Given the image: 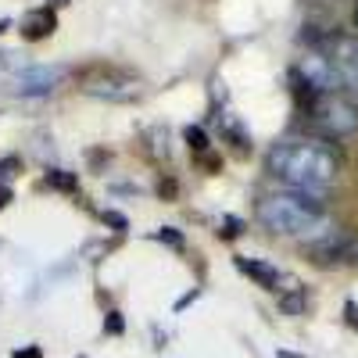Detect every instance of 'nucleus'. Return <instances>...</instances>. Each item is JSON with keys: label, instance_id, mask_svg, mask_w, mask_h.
Wrapping results in <instances>:
<instances>
[{"label": "nucleus", "instance_id": "obj_5", "mask_svg": "<svg viewBox=\"0 0 358 358\" xmlns=\"http://www.w3.org/2000/svg\"><path fill=\"white\" fill-rule=\"evenodd\" d=\"M83 90L90 97H101V101H111V104H129L140 97V83L126 72H118V69H108L101 76H90L83 83Z\"/></svg>", "mask_w": 358, "mask_h": 358}, {"label": "nucleus", "instance_id": "obj_8", "mask_svg": "<svg viewBox=\"0 0 358 358\" xmlns=\"http://www.w3.org/2000/svg\"><path fill=\"white\" fill-rule=\"evenodd\" d=\"M54 29H57V15H54L50 8H36V11H29V15L22 18L18 33H22V40H29V43H40V40L54 36Z\"/></svg>", "mask_w": 358, "mask_h": 358}, {"label": "nucleus", "instance_id": "obj_12", "mask_svg": "<svg viewBox=\"0 0 358 358\" xmlns=\"http://www.w3.org/2000/svg\"><path fill=\"white\" fill-rule=\"evenodd\" d=\"M241 233H244V222L236 219V215H226L219 222V236H226V241H233V236H241Z\"/></svg>", "mask_w": 358, "mask_h": 358}, {"label": "nucleus", "instance_id": "obj_10", "mask_svg": "<svg viewBox=\"0 0 358 358\" xmlns=\"http://www.w3.org/2000/svg\"><path fill=\"white\" fill-rule=\"evenodd\" d=\"M43 183L50 190H62V194H79V176L76 172H65V169H50L43 176Z\"/></svg>", "mask_w": 358, "mask_h": 358}, {"label": "nucleus", "instance_id": "obj_13", "mask_svg": "<svg viewBox=\"0 0 358 358\" xmlns=\"http://www.w3.org/2000/svg\"><path fill=\"white\" fill-rule=\"evenodd\" d=\"M155 241H162V244H172V248H183V236H179L172 226H165V229H158L155 233Z\"/></svg>", "mask_w": 358, "mask_h": 358}, {"label": "nucleus", "instance_id": "obj_2", "mask_svg": "<svg viewBox=\"0 0 358 358\" xmlns=\"http://www.w3.org/2000/svg\"><path fill=\"white\" fill-rule=\"evenodd\" d=\"M326 204L315 194H268L258 201V222L276 236H312L326 226Z\"/></svg>", "mask_w": 358, "mask_h": 358}, {"label": "nucleus", "instance_id": "obj_4", "mask_svg": "<svg viewBox=\"0 0 358 358\" xmlns=\"http://www.w3.org/2000/svg\"><path fill=\"white\" fill-rule=\"evenodd\" d=\"M65 76H69L65 65H22L11 72L8 83H11V94L18 97H47L65 83Z\"/></svg>", "mask_w": 358, "mask_h": 358}, {"label": "nucleus", "instance_id": "obj_15", "mask_svg": "<svg viewBox=\"0 0 358 358\" xmlns=\"http://www.w3.org/2000/svg\"><path fill=\"white\" fill-rule=\"evenodd\" d=\"M344 315H348V322L358 330V305H355V301H348V305H344Z\"/></svg>", "mask_w": 358, "mask_h": 358}, {"label": "nucleus", "instance_id": "obj_21", "mask_svg": "<svg viewBox=\"0 0 358 358\" xmlns=\"http://www.w3.org/2000/svg\"><path fill=\"white\" fill-rule=\"evenodd\" d=\"M62 4H65V0H62Z\"/></svg>", "mask_w": 358, "mask_h": 358}, {"label": "nucleus", "instance_id": "obj_3", "mask_svg": "<svg viewBox=\"0 0 358 358\" xmlns=\"http://www.w3.org/2000/svg\"><path fill=\"white\" fill-rule=\"evenodd\" d=\"M305 115L312 118V126L330 140H344V136L358 133V104L348 101L344 94H319L305 108Z\"/></svg>", "mask_w": 358, "mask_h": 358}, {"label": "nucleus", "instance_id": "obj_14", "mask_svg": "<svg viewBox=\"0 0 358 358\" xmlns=\"http://www.w3.org/2000/svg\"><path fill=\"white\" fill-rule=\"evenodd\" d=\"M15 169H18V158H4V162H0V183H8V179L15 176Z\"/></svg>", "mask_w": 358, "mask_h": 358}, {"label": "nucleus", "instance_id": "obj_19", "mask_svg": "<svg viewBox=\"0 0 358 358\" xmlns=\"http://www.w3.org/2000/svg\"><path fill=\"white\" fill-rule=\"evenodd\" d=\"M15 358H40V351H36V348H33V351H25V355H22V351H18V355H15Z\"/></svg>", "mask_w": 358, "mask_h": 358}, {"label": "nucleus", "instance_id": "obj_1", "mask_svg": "<svg viewBox=\"0 0 358 358\" xmlns=\"http://www.w3.org/2000/svg\"><path fill=\"white\" fill-rule=\"evenodd\" d=\"M265 169L276 179H283L287 187L319 197L322 190H330L337 183L341 151L319 136H287V140H276L268 147Z\"/></svg>", "mask_w": 358, "mask_h": 358}, {"label": "nucleus", "instance_id": "obj_18", "mask_svg": "<svg viewBox=\"0 0 358 358\" xmlns=\"http://www.w3.org/2000/svg\"><path fill=\"white\" fill-rule=\"evenodd\" d=\"M8 201H11V190H8V187H0V208H4Z\"/></svg>", "mask_w": 358, "mask_h": 358}, {"label": "nucleus", "instance_id": "obj_7", "mask_svg": "<svg viewBox=\"0 0 358 358\" xmlns=\"http://www.w3.org/2000/svg\"><path fill=\"white\" fill-rule=\"evenodd\" d=\"M233 262H236V268H241L244 276H251L258 287H265V290H280L283 273H280L276 265H268V262H262V258H248V255H236Z\"/></svg>", "mask_w": 358, "mask_h": 358}, {"label": "nucleus", "instance_id": "obj_11", "mask_svg": "<svg viewBox=\"0 0 358 358\" xmlns=\"http://www.w3.org/2000/svg\"><path fill=\"white\" fill-rule=\"evenodd\" d=\"M183 136H187L190 151H194L197 158H204V155H208V136H204V129H201V126H190V129H187Z\"/></svg>", "mask_w": 358, "mask_h": 358}, {"label": "nucleus", "instance_id": "obj_6", "mask_svg": "<svg viewBox=\"0 0 358 358\" xmlns=\"http://www.w3.org/2000/svg\"><path fill=\"white\" fill-rule=\"evenodd\" d=\"M351 255H355V244L348 241V236H337V233H330V236H322V241L308 244V258L315 265H341Z\"/></svg>", "mask_w": 358, "mask_h": 358}, {"label": "nucleus", "instance_id": "obj_20", "mask_svg": "<svg viewBox=\"0 0 358 358\" xmlns=\"http://www.w3.org/2000/svg\"><path fill=\"white\" fill-rule=\"evenodd\" d=\"M8 25H11V22H8V18H0V33H4V29H8Z\"/></svg>", "mask_w": 358, "mask_h": 358}, {"label": "nucleus", "instance_id": "obj_17", "mask_svg": "<svg viewBox=\"0 0 358 358\" xmlns=\"http://www.w3.org/2000/svg\"><path fill=\"white\" fill-rule=\"evenodd\" d=\"M108 330H111V334H122V319H118V312H111V319H108Z\"/></svg>", "mask_w": 358, "mask_h": 358}, {"label": "nucleus", "instance_id": "obj_16", "mask_svg": "<svg viewBox=\"0 0 358 358\" xmlns=\"http://www.w3.org/2000/svg\"><path fill=\"white\" fill-rule=\"evenodd\" d=\"M104 222H111V226H118V229H126V219L115 215V212H104Z\"/></svg>", "mask_w": 358, "mask_h": 358}, {"label": "nucleus", "instance_id": "obj_9", "mask_svg": "<svg viewBox=\"0 0 358 358\" xmlns=\"http://www.w3.org/2000/svg\"><path fill=\"white\" fill-rule=\"evenodd\" d=\"M305 308H308V297H305V287H287L283 294H280V312L283 315H305Z\"/></svg>", "mask_w": 358, "mask_h": 358}]
</instances>
